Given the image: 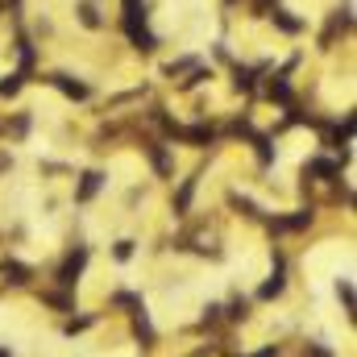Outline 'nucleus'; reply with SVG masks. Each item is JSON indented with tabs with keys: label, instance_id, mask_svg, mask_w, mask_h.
Masks as SVG:
<instances>
[{
	"label": "nucleus",
	"instance_id": "nucleus-1",
	"mask_svg": "<svg viewBox=\"0 0 357 357\" xmlns=\"http://www.w3.org/2000/svg\"><path fill=\"white\" fill-rule=\"evenodd\" d=\"M307 150H312V137H307V133L287 137V158H299V154H307Z\"/></svg>",
	"mask_w": 357,
	"mask_h": 357
}]
</instances>
